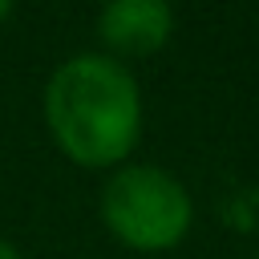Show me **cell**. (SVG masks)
I'll return each mask as SVG.
<instances>
[{"label": "cell", "mask_w": 259, "mask_h": 259, "mask_svg": "<svg viewBox=\"0 0 259 259\" xmlns=\"http://www.w3.org/2000/svg\"><path fill=\"white\" fill-rule=\"evenodd\" d=\"M45 117L57 146L81 166H113L138 146V81L113 57H73L45 89Z\"/></svg>", "instance_id": "obj_1"}, {"label": "cell", "mask_w": 259, "mask_h": 259, "mask_svg": "<svg viewBox=\"0 0 259 259\" xmlns=\"http://www.w3.org/2000/svg\"><path fill=\"white\" fill-rule=\"evenodd\" d=\"M186 186L158 166H125L101 190L105 227L134 251H166L190 231Z\"/></svg>", "instance_id": "obj_2"}, {"label": "cell", "mask_w": 259, "mask_h": 259, "mask_svg": "<svg viewBox=\"0 0 259 259\" xmlns=\"http://www.w3.org/2000/svg\"><path fill=\"white\" fill-rule=\"evenodd\" d=\"M170 28H174L170 0H105L97 16L101 40L121 57L158 53L170 40Z\"/></svg>", "instance_id": "obj_3"}, {"label": "cell", "mask_w": 259, "mask_h": 259, "mask_svg": "<svg viewBox=\"0 0 259 259\" xmlns=\"http://www.w3.org/2000/svg\"><path fill=\"white\" fill-rule=\"evenodd\" d=\"M0 259H20V255H16V247H8V243L0 239Z\"/></svg>", "instance_id": "obj_4"}, {"label": "cell", "mask_w": 259, "mask_h": 259, "mask_svg": "<svg viewBox=\"0 0 259 259\" xmlns=\"http://www.w3.org/2000/svg\"><path fill=\"white\" fill-rule=\"evenodd\" d=\"M12 4H16V0H0V24L8 20V12H12Z\"/></svg>", "instance_id": "obj_5"}, {"label": "cell", "mask_w": 259, "mask_h": 259, "mask_svg": "<svg viewBox=\"0 0 259 259\" xmlns=\"http://www.w3.org/2000/svg\"><path fill=\"white\" fill-rule=\"evenodd\" d=\"M255 259H259V255H255Z\"/></svg>", "instance_id": "obj_6"}]
</instances>
